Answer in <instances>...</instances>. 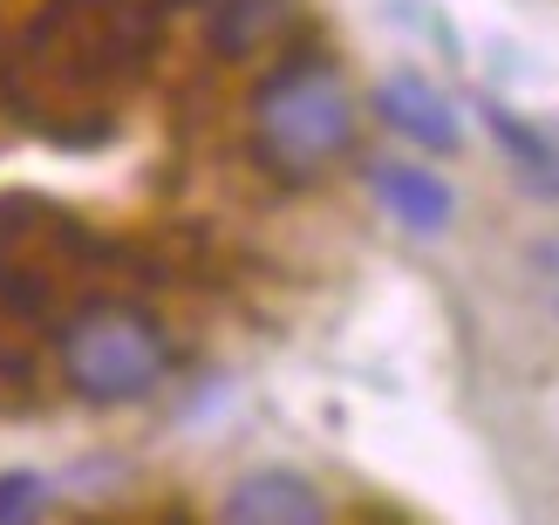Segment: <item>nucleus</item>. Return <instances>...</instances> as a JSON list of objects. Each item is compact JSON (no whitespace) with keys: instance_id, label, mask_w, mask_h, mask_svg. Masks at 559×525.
<instances>
[{"instance_id":"nucleus-2","label":"nucleus","mask_w":559,"mask_h":525,"mask_svg":"<svg viewBox=\"0 0 559 525\" xmlns=\"http://www.w3.org/2000/svg\"><path fill=\"white\" fill-rule=\"evenodd\" d=\"M62 369H69V382L82 396L130 403V396H144V390L164 382L171 342L130 308H90L82 321H69V335H62Z\"/></svg>"},{"instance_id":"nucleus-1","label":"nucleus","mask_w":559,"mask_h":525,"mask_svg":"<svg viewBox=\"0 0 559 525\" xmlns=\"http://www.w3.org/2000/svg\"><path fill=\"white\" fill-rule=\"evenodd\" d=\"M253 130L266 164H280L287 178H307L355 136V109H348V90L321 62H294L260 90Z\"/></svg>"},{"instance_id":"nucleus-8","label":"nucleus","mask_w":559,"mask_h":525,"mask_svg":"<svg viewBox=\"0 0 559 525\" xmlns=\"http://www.w3.org/2000/svg\"><path fill=\"white\" fill-rule=\"evenodd\" d=\"M41 518V485L27 472H8L0 478V525H35Z\"/></svg>"},{"instance_id":"nucleus-3","label":"nucleus","mask_w":559,"mask_h":525,"mask_svg":"<svg viewBox=\"0 0 559 525\" xmlns=\"http://www.w3.org/2000/svg\"><path fill=\"white\" fill-rule=\"evenodd\" d=\"M226 525H328V505H321V491L294 472H253V478L233 485Z\"/></svg>"},{"instance_id":"nucleus-5","label":"nucleus","mask_w":559,"mask_h":525,"mask_svg":"<svg viewBox=\"0 0 559 525\" xmlns=\"http://www.w3.org/2000/svg\"><path fill=\"white\" fill-rule=\"evenodd\" d=\"M218 55H253L287 27V0H199Z\"/></svg>"},{"instance_id":"nucleus-6","label":"nucleus","mask_w":559,"mask_h":525,"mask_svg":"<svg viewBox=\"0 0 559 525\" xmlns=\"http://www.w3.org/2000/svg\"><path fill=\"white\" fill-rule=\"evenodd\" d=\"M376 199L396 212L409 232H437L443 218H451V191H443V178L416 171V164H376Z\"/></svg>"},{"instance_id":"nucleus-4","label":"nucleus","mask_w":559,"mask_h":525,"mask_svg":"<svg viewBox=\"0 0 559 525\" xmlns=\"http://www.w3.org/2000/svg\"><path fill=\"white\" fill-rule=\"evenodd\" d=\"M382 123L409 136V144H424V151H457V109L443 103L424 75H389L382 82Z\"/></svg>"},{"instance_id":"nucleus-7","label":"nucleus","mask_w":559,"mask_h":525,"mask_svg":"<svg viewBox=\"0 0 559 525\" xmlns=\"http://www.w3.org/2000/svg\"><path fill=\"white\" fill-rule=\"evenodd\" d=\"M491 130H498V144L512 151L519 171L533 178L539 191H552V199H559V130H539V123L512 117V109H491Z\"/></svg>"}]
</instances>
